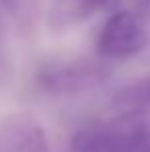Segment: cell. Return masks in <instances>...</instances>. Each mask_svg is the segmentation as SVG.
<instances>
[{"instance_id": "cell-2", "label": "cell", "mask_w": 150, "mask_h": 152, "mask_svg": "<svg viewBox=\"0 0 150 152\" xmlns=\"http://www.w3.org/2000/svg\"><path fill=\"white\" fill-rule=\"evenodd\" d=\"M148 45V29L142 15L115 10L97 35V53L105 60H127Z\"/></svg>"}, {"instance_id": "cell-9", "label": "cell", "mask_w": 150, "mask_h": 152, "mask_svg": "<svg viewBox=\"0 0 150 152\" xmlns=\"http://www.w3.org/2000/svg\"><path fill=\"white\" fill-rule=\"evenodd\" d=\"M140 4H142V8H144V12L150 17V0H140Z\"/></svg>"}, {"instance_id": "cell-8", "label": "cell", "mask_w": 150, "mask_h": 152, "mask_svg": "<svg viewBox=\"0 0 150 152\" xmlns=\"http://www.w3.org/2000/svg\"><path fill=\"white\" fill-rule=\"evenodd\" d=\"M8 45H6V33H4V25L0 19V80H4L8 74Z\"/></svg>"}, {"instance_id": "cell-6", "label": "cell", "mask_w": 150, "mask_h": 152, "mask_svg": "<svg viewBox=\"0 0 150 152\" xmlns=\"http://www.w3.org/2000/svg\"><path fill=\"white\" fill-rule=\"evenodd\" d=\"M111 109L117 117L125 119H144L150 115V74L130 82L127 86L119 88L113 99Z\"/></svg>"}, {"instance_id": "cell-7", "label": "cell", "mask_w": 150, "mask_h": 152, "mask_svg": "<svg viewBox=\"0 0 150 152\" xmlns=\"http://www.w3.org/2000/svg\"><path fill=\"white\" fill-rule=\"evenodd\" d=\"M2 4L19 21H29L33 17V10H35V0H2Z\"/></svg>"}, {"instance_id": "cell-5", "label": "cell", "mask_w": 150, "mask_h": 152, "mask_svg": "<svg viewBox=\"0 0 150 152\" xmlns=\"http://www.w3.org/2000/svg\"><path fill=\"white\" fill-rule=\"evenodd\" d=\"M117 2L119 0H50L48 25L51 31H66L101 10L115 8Z\"/></svg>"}, {"instance_id": "cell-3", "label": "cell", "mask_w": 150, "mask_h": 152, "mask_svg": "<svg viewBox=\"0 0 150 152\" xmlns=\"http://www.w3.org/2000/svg\"><path fill=\"white\" fill-rule=\"evenodd\" d=\"M105 66L91 60H56L48 62L37 72V86L48 95H76L97 86L105 80Z\"/></svg>"}, {"instance_id": "cell-4", "label": "cell", "mask_w": 150, "mask_h": 152, "mask_svg": "<svg viewBox=\"0 0 150 152\" xmlns=\"http://www.w3.org/2000/svg\"><path fill=\"white\" fill-rule=\"evenodd\" d=\"M0 152H50L45 129L33 115H6L0 119Z\"/></svg>"}, {"instance_id": "cell-1", "label": "cell", "mask_w": 150, "mask_h": 152, "mask_svg": "<svg viewBox=\"0 0 150 152\" xmlns=\"http://www.w3.org/2000/svg\"><path fill=\"white\" fill-rule=\"evenodd\" d=\"M72 152H150V124L117 117L113 124L78 129L70 142Z\"/></svg>"}]
</instances>
